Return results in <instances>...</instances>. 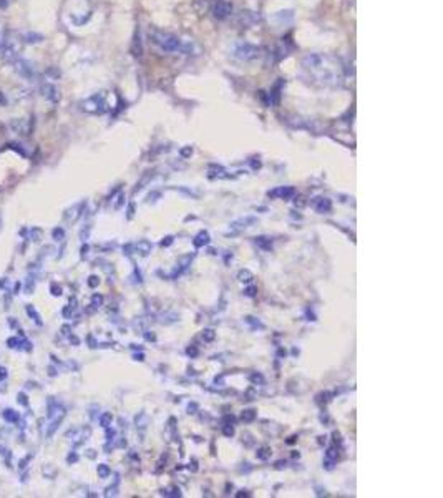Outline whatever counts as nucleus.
Wrapping results in <instances>:
<instances>
[{
    "instance_id": "47",
    "label": "nucleus",
    "mask_w": 443,
    "mask_h": 498,
    "mask_svg": "<svg viewBox=\"0 0 443 498\" xmlns=\"http://www.w3.org/2000/svg\"><path fill=\"white\" fill-rule=\"evenodd\" d=\"M98 284H100V279H98L97 276H90L88 277V286L90 287H97Z\"/></svg>"
},
{
    "instance_id": "45",
    "label": "nucleus",
    "mask_w": 443,
    "mask_h": 498,
    "mask_svg": "<svg viewBox=\"0 0 443 498\" xmlns=\"http://www.w3.org/2000/svg\"><path fill=\"white\" fill-rule=\"evenodd\" d=\"M50 291H52L53 296H62V287L58 284H52L50 286Z\"/></svg>"
},
{
    "instance_id": "8",
    "label": "nucleus",
    "mask_w": 443,
    "mask_h": 498,
    "mask_svg": "<svg viewBox=\"0 0 443 498\" xmlns=\"http://www.w3.org/2000/svg\"><path fill=\"white\" fill-rule=\"evenodd\" d=\"M232 10H234V5H232L231 0H214V3L211 5L213 17L216 20H226L232 15Z\"/></svg>"
},
{
    "instance_id": "9",
    "label": "nucleus",
    "mask_w": 443,
    "mask_h": 498,
    "mask_svg": "<svg viewBox=\"0 0 443 498\" xmlns=\"http://www.w3.org/2000/svg\"><path fill=\"white\" fill-rule=\"evenodd\" d=\"M40 93L45 100H48L50 103L57 105L60 102V90L53 85V81H48V80H43L40 83Z\"/></svg>"
},
{
    "instance_id": "14",
    "label": "nucleus",
    "mask_w": 443,
    "mask_h": 498,
    "mask_svg": "<svg viewBox=\"0 0 443 498\" xmlns=\"http://www.w3.org/2000/svg\"><path fill=\"white\" fill-rule=\"evenodd\" d=\"M8 130L15 135H29L30 125L25 118H17V120H12L10 123H8Z\"/></svg>"
},
{
    "instance_id": "58",
    "label": "nucleus",
    "mask_w": 443,
    "mask_h": 498,
    "mask_svg": "<svg viewBox=\"0 0 443 498\" xmlns=\"http://www.w3.org/2000/svg\"><path fill=\"white\" fill-rule=\"evenodd\" d=\"M196 409H198V405H196V404H189L188 405V410H189L188 414H191V410H196Z\"/></svg>"
},
{
    "instance_id": "42",
    "label": "nucleus",
    "mask_w": 443,
    "mask_h": 498,
    "mask_svg": "<svg viewBox=\"0 0 443 498\" xmlns=\"http://www.w3.org/2000/svg\"><path fill=\"white\" fill-rule=\"evenodd\" d=\"M88 234H90V225H86L83 230L80 231V239L81 241H86V239H88Z\"/></svg>"
},
{
    "instance_id": "56",
    "label": "nucleus",
    "mask_w": 443,
    "mask_h": 498,
    "mask_svg": "<svg viewBox=\"0 0 443 498\" xmlns=\"http://www.w3.org/2000/svg\"><path fill=\"white\" fill-rule=\"evenodd\" d=\"M133 213H135V208H133V204H130V208H128V219L133 218Z\"/></svg>"
},
{
    "instance_id": "1",
    "label": "nucleus",
    "mask_w": 443,
    "mask_h": 498,
    "mask_svg": "<svg viewBox=\"0 0 443 498\" xmlns=\"http://www.w3.org/2000/svg\"><path fill=\"white\" fill-rule=\"evenodd\" d=\"M304 73L314 85L335 86L342 80L340 67L334 57L324 53H309L300 62Z\"/></svg>"
},
{
    "instance_id": "52",
    "label": "nucleus",
    "mask_w": 443,
    "mask_h": 498,
    "mask_svg": "<svg viewBox=\"0 0 443 498\" xmlns=\"http://www.w3.org/2000/svg\"><path fill=\"white\" fill-rule=\"evenodd\" d=\"M5 105H7V97H5V93L0 90V107H5Z\"/></svg>"
},
{
    "instance_id": "22",
    "label": "nucleus",
    "mask_w": 443,
    "mask_h": 498,
    "mask_svg": "<svg viewBox=\"0 0 443 498\" xmlns=\"http://www.w3.org/2000/svg\"><path fill=\"white\" fill-rule=\"evenodd\" d=\"M2 417H3V420H5L7 423H13V425H17V423L20 422V415H18V412H15V410H12V409H5V410H3Z\"/></svg>"
},
{
    "instance_id": "13",
    "label": "nucleus",
    "mask_w": 443,
    "mask_h": 498,
    "mask_svg": "<svg viewBox=\"0 0 443 498\" xmlns=\"http://www.w3.org/2000/svg\"><path fill=\"white\" fill-rule=\"evenodd\" d=\"M90 433H91L90 427H80V428H73V430H70L67 433V437L70 438L73 445H81L90 438Z\"/></svg>"
},
{
    "instance_id": "32",
    "label": "nucleus",
    "mask_w": 443,
    "mask_h": 498,
    "mask_svg": "<svg viewBox=\"0 0 443 498\" xmlns=\"http://www.w3.org/2000/svg\"><path fill=\"white\" fill-rule=\"evenodd\" d=\"M97 472H98V477L100 478H108L110 475H111V470H110L108 465H105V463H100L98 465Z\"/></svg>"
},
{
    "instance_id": "59",
    "label": "nucleus",
    "mask_w": 443,
    "mask_h": 498,
    "mask_svg": "<svg viewBox=\"0 0 443 498\" xmlns=\"http://www.w3.org/2000/svg\"><path fill=\"white\" fill-rule=\"evenodd\" d=\"M145 337H146V339H148V341H154V334H148V332H146Z\"/></svg>"
},
{
    "instance_id": "55",
    "label": "nucleus",
    "mask_w": 443,
    "mask_h": 498,
    "mask_svg": "<svg viewBox=\"0 0 443 498\" xmlns=\"http://www.w3.org/2000/svg\"><path fill=\"white\" fill-rule=\"evenodd\" d=\"M8 5H10V0H0V8H7Z\"/></svg>"
},
{
    "instance_id": "44",
    "label": "nucleus",
    "mask_w": 443,
    "mask_h": 498,
    "mask_svg": "<svg viewBox=\"0 0 443 498\" xmlns=\"http://www.w3.org/2000/svg\"><path fill=\"white\" fill-rule=\"evenodd\" d=\"M251 382H254V383H264V377L261 376V374H253V376H251Z\"/></svg>"
},
{
    "instance_id": "16",
    "label": "nucleus",
    "mask_w": 443,
    "mask_h": 498,
    "mask_svg": "<svg viewBox=\"0 0 443 498\" xmlns=\"http://www.w3.org/2000/svg\"><path fill=\"white\" fill-rule=\"evenodd\" d=\"M86 206V203L83 201V203H78V204H75V206H72V208H68L65 214H63V219H65L67 223H75L76 219H78L81 214H83V209Z\"/></svg>"
},
{
    "instance_id": "29",
    "label": "nucleus",
    "mask_w": 443,
    "mask_h": 498,
    "mask_svg": "<svg viewBox=\"0 0 443 498\" xmlns=\"http://www.w3.org/2000/svg\"><path fill=\"white\" fill-rule=\"evenodd\" d=\"M253 272L249 271V269H241L239 272H237V279H239L241 282H251L253 281Z\"/></svg>"
},
{
    "instance_id": "57",
    "label": "nucleus",
    "mask_w": 443,
    "mask_h": 498,
    "mask_svg": "<svg viewBox=\"0 0 443 498\" xmlns=\"http://www.w3.org/2000/svg\"><path fill=\"white\" fill-rule=\"evenodd\" d=\"M7 287V279L3 277V279H0V289H5Z\"/></svg>"
},
{
    "instance_id": "28",
    "label": "nucleus",
    "mask_w": 443,
    "mask_h": 498,
    "mask_svg": "<svg viewBox=\"0 0 443 498\" xmlns=\"http://www.w3.org/2000/svg\"><path fill=\"white\" fill-rule=\"evenodd\" d=\"M103 296L102 294H93V298H91V307H90V312H91V310H97L98 307H102V306H103Z\"/></svg>"
},
{
    "instance_id": "15",
    "label": "nucleus",
    "mask_w": 443,
    "mask_h": 498,
    "mask_svg": "<svg viewBox=\"0 0 443 498\" xmlns=\"http://www.w3.org/2000/svg\"><path fill=\"white\" fill-rule=\"evenodd\" d=\"M269 198H279V199H291L295 196V190L292 186H279L276 190H271L267 193Z\"/></svg>"
},
{
    "instance_id": "38",
    "label": "nucleus",
    "mask_w": 443,
    "mask_h": 498,
    "mask_svg": "<svg viewBox=\"0 0 443 498\" xmlns=\"http://www.w3.org/2000/svg\"><path fill=\"white\" fill-rule=\"evenodd\" d=\"M214 337H216V332H214L213 329H204V331H203V339L206 341V342L214 341Z\"/></svg>"
},
{
    "instance_id": "7",
    "label": "nucleus",
    "mask_w": 443,
    "mask_h": 498,
    "mask_svg": "<svg viewBox=\"0 0 443 498\" xmlns=\"http://www.w3.org/2000/svg\"><path fill=\"white\" fill-rule=\"evenodd\" d=\"M12 68H13V72L17 73L20 78H24L27 81H32V80H35L37 78V70H35V67L32 65V63L29 60H24V58H20L18 57L15 62H12L10 63Z\"/></svg>"
},
{
    "instance_id": "39",
    "label": "nucleus",
    "mask_w": 443,
    "mask_h": 498,
    "mask_svg": "<svg viewBox=\"0 0 443 498\" xmlns=\"http://www.w3.org/2000/svg\"><path fill=\"white\" fill-rule=\"evenodd\" d=\"M254 419H256V410L249 409V410H244V412H243V420H244V422H253Z\"/></svg>"
},
{
    "instance_id": "5",
    "label": "nucleus",
    "mask_w": 443,
    "mask_h": 498,
    "mask_svg": "<svg viewBox=\"0 0 443 498\" xmlns=\"http://www.w3.org/2000/svg\"><path fill=\"white\" fill-rule=\"evenodd\" d=\"M80 107L83 112L91 113V115H103V113H107L110 110L108 100H107V91H98V93L85 98L83 102L80 103Z\"/></svg>"
},
{
    "instance_id": "60",
    "label": "nucleus",
    "mask_w": 443,
    "mask_h": 498,
    "mask_svg": "<svg viewBox=\"0 0 443 498\" xmlns=\"http://www.w3.org/2000/svg\"><path fill=\"white\" fill-rule=\"evenodd\" d=\"M68 462H76V455H70V457H68Z\"/></svg>"
},
{
    "instance_id": "53",
    "label": "nucleus",
    "mask_w": 443,
    "mask_h": 498,
    "mask_svg": "<svg viewBox=\"0 0 443 498\" xmlns=\"http://www.w3.org/2000/svg\"><path fill=\"white\" fill-rule=\"evenodd\" d=\"M304 204H305L304 198H300V196H299V198H295V206H297V208H302Z\"/></svg>"
},
{
    "instance_id": "35",
    "label": "nucleus",
    "mask_w": 443,
    "mask_h": 498,
    "mask_svg": "<svg viewBox=\"0 0 443 498\" xmlns=\"http://www.w3.org/2000/svg\"><path fill=\"white\" fill-rule=\"evenodd\" d=\"M118 483H120V480H118V475H116V478H115V483H113L111 487H108V488H107V492H105V495H107V497H115L116 493H118Z\"/></svg>"
},
{
    "instance_id": "46",
    "label": "nucleus",
    "mask_w": 443,
    "mask_h": 498,
    "mask_svg": "<svg viewBox=\"0 0 443 498\" xmlns=\"http://www.w3.org/2000/svg\"><path fill=\"white\" fill-rule=\"evenodd\" d=\"M173 241H175V237H173V236H166V237H164V239L161 241V246H163V248H168V246H171V244H173Z\"/></svg>"
},
{
    "instance_id": "6",
    "label": "nucleus",
    "mask_w": 443,
    "mask_h": 498,
    "mask_svg": "<svg viewBox=\"0 0 443 498\" xmlns=\"http://www.w3.org/2000/svg\"><path fill=\"white\" fill-rule=\"evenodd\" d=\"M232 57L239 62H254L262 57V50L248 42H237L232 47Z\"/></svg>"
},
{
    "instance_id": "19",
    "label": "nucleus",
    "mask_w": 443,
    "mask_h": 498,
    "mask_svg": "<svg viewBox=\"0 0 443 498\" xmlns=\"http://www.w3.org/2000/svg\"><path fill=\"white\" fill-rule=\"evenodd\" d=\"M153 244L148 239H141L138 243H133V253H140L141 256H148L151 253Z\"/></svg>"
},
{
    "instance_id": "49",
    "label": "nucleus",
    "mask_w": 443,
    "mask_h": 498,
    "mask_svg": "<svg viewBox=\"0 0 443 498\" xmlns=\"http://www.w3.org/2000/svg\"><path fill=\"white\" fill-rule=\"evenodd\" d=\"M131 279H133L135 284H136V282H138V284H141V274H140V271L136 268H135V274L131 276Z\"/></svg>"
},
{
    "instance_id": "51",
    "label": "nucleus",
    "mask_w": 443,
    "mask_h": 498,
    "mask_svg": "<svg viewBox=\"0 0 443 498\" xmlns=\"http://www.w3.org/2000/svg\"><path fill=\"white\" fill-rule=\"evenodd\" d=\"M7 376H8V372H7V369L5 367H0V381H5V379H7Z\"/></svg>"
},
{
    "instance_id": "36",
    "label": "nucleus",
    "mask_w": 443,
    "mask_h": 498,
    "mask_svg": "<svg viewBox=\"0 0 443 498\" xmlns=\"http://www.w3.org/2000/svg\"><path fill=\"white\" fill-rule=\"evenodd\" d=\"M52 237L55 241H63L65 239V231H63V228H55V230L52 231Z\"/></svg>"
},
{
    "instance_id": "10",
    "label": "nucleus",
    "mask_w": 443,
    "mask_h": 498,
    "mask_svg": "<svg viewBox=\"0 0 443 498\" xmlns=\"http://www.w3.org/2000/svg\"><path fill=\"white\" fill-rule=\"evenodd\" d=\"M256 223V218L254 216H244V218H239V219H236V221H232L231 223V226H229V231L226 232L227 236H236V234H239L241 231H244V230H248L249 226H253Z\"/></svg>"
},
{
    "instance_id": "20",
    "label": "nucleus",
    "mask_w": 443,
    "mask_h": 498,
    "mask_svg": "<svg viewBox=\"0 0 443 498\" xmlns=\"http://www.w3.org/2000/svg\"><path fill=\"white\" fill-rule=\"evenodd\" d=\"M20 40H22V42H25V43H29V45H34V43L42 42L43 35L37 34V32H24V34H22V37H20Z\"/></svg>"
},
{
    "instance_id": "11",
    "label": "nucleus",
    "mask_w": 443,
    "mask_h": 498,
    "mask_svg": "<svg viewBox=\"0 0 443 498\" xmlns=\"http://www.w3.org/2000/svg\"><path fill=\"white\" fill-rule=\"evenodd\" d=\"M7 345H8V349L24 350V352H30V350L34 349V347H32V342L27 339L24 334H22V331H20V334H18V336L7 339Z\"/></svg>"
},
{
    "instance_id": "21",
    "label": "nucleus",
    "mask_w": 443,
    "mask_h": 498,
    "mask_svg": "<svg viewBox=\"0 0 443 498\" xmlns=\"http://www.w3.org/2000/svg\"><path fill=\"white\" fill-rule=\"evenodd\" d=\"M209 241H211V236H209L208 231H199L196 237L193 239V244L194 248H203V246H208Z\"/></svg>"
},
{
    "instance_id": "34",
    "label": "nucleus",
    "mask_w": 443,
    "mask_h": 498,
    "mask_svg": "<svg viewBox=\"0 0 443 498\" xmlns=\"http://www.w3.org/2000/svg\"><path fill=\"white\" fill-rule=\"evenodd\" d=\"M161 495H164V497H181V490L178 487H171V488H166V490H163Z\"/></svg>"
},
{
    "instance_id": "41",
    "label": "nucleus",
    "mask_w": 443,
    "mask_h": 498,
    "mask_svg": "<svg viewBox=\"0 0 443 498\" xmlns=\"http://www.w3.org/2000/svg\"><path fill=\"white\" fill-rule=\"evenodd\" d=\"M0 455L5 459V462H7L8 467H12V465H10V452H8L5 447H2V445H0Z\"/></svg>"
},
{
    "instance_id": "27",
    "label": "nucleus",
    "mask_w": 443,
    "mask_h": 498,
    "mask_svg": "<svg viewBox=\"0 0 443 498\" xmlns=\"http://www.w3.org/2000/svg\"><path fill=\"white\" fill-rule=\"evenodd\" d=\"M131 53H133L135 57H141V53H143V47H141V40H140V32H136V35H135Z\"/></svg>"
},
{
    "instance_id": "33",
    "label": "nucleus",
    "mask_w": 443,
    "mask_h": 498,
    "mask_svg": "<svg viewBox=\"0 0 443 498\" xmlns=\"http://www.w3.org/2000/svg\"><path fill=\"white\" fill-rule=\"evenodd\" d=\"M111 420H113V415L110 412H105V414H102V417H100V425H102L103 428H107V427L111 425Z\"/></svg>"
},
{
    "instance_id": "24",
    "label": "nucleus",
    "mask_w": 443,
    "mask_h": 498,
    "mask_svg": "<svg viewBox=\"0 0 443 498\" xmlns=\"http://www.w3.org/2000/svg\"><path fill=\"white\" fill-rule=\"evenodd\" d=\"M76 309H78V306H76V299L75 298H72L70 299V303H68V306H65L62 310V316L65 317V319H72L73 317V314L76 312Z\"/></svg>"
},
{
    "instance_id": "37",
    "label": "nucleus",
    "mask_w": 443,
    "mask_h": 498,
    "mask_svg": "<svg viewBox=\"0 0 443 498\" xmlns=\"http://www.w3.org/2000/svg\"><path fill=\"white\" fill-rule=\"evenodd\" d=\"M246 322L251 324V327H253V329H264V324L259 322L256 317H251V316H248V317H246Z\"/></svg>"
},
{
    "instance_id": "17",
    "label": "nucleus",
    "mask_w": 443,
    "mask_h": 498,
    "mask_svg": "<svg viewBox=\"0 0 443 498\" xmlns=\"http://www.w3.org/2000/svg\"><path fill=\"white\" fill-rule=\"evenodd\" d=\"M337 459H339V452H337V447L335 444L332 447H329L327 452H326V459H324V468L326 470H332L334 465L337 463Z\"/></svg>"
},
{
    "instance_id": "3",
    "label": "nucleus",
    "mask_w": 443,
    "mask_h": 498,
    "mask_svg": "<svg viewBox=\"0 0 443 498\" xmlns=\"http://www.w3.org/2000/svg\"><path fill=\"white\" fill-rule=\"evenodd\" d=\"M65 415H67L65 405H63L58 399H55V397H48V400H47V432H45L47 438L53 437V433L57 432L58 427L62 425Z\"/></svg>"
},
{
    "instance_id": "23",
    "label": "nucleus",
    "mask_w": 443,
    "mask_h": 498,
    "mask_svg": "<svg viewBox=\"0 0 443 498\" xmlns=\"http://www.w3.org/2000/svg\"><path fill=\"white\" fill-rule=\"evenodd\" d=\"M25 312H27V316H29L32 321H34L37 326H42L43 321H42V316H40L38 312H37V309L34 307L32 304H27L25 306Z\"/></svg>"
},
{
    "instance_id": "25",
    "label": "nucleus",
    "mask_w": 443,
    "mask_h": 498,
    "mask_svg": "<svg viewBox=\"0 0 443 498\" xmlns=\"http://www.w3.org/2000/svg\"><path fill=\"white\" fill-rule=\"evenodd\" d=\"M254 243L259 246L264 251H271L272 249V237L269 236H258L254 237Z\"/></svg>"
},
{
    "instance_id": "2",
    "label": "nucleus",
    "mask_w": 443,
    "mask_h": 498,
    "mask_svg": "<svg viewBox=\"0 0 443 498\" xmlns=\"http://www.w3.org/2000/svg\"><path fill=\"white\" fill-rule=\"evenodd\" d=\"M149 42H151L158 50H161L163 53H183V55H196L201 53V47L193 40H183L181 37H178L175 34H170V32H163L158 29H151L148 32Z\"/></svg>"
},
{
    "instance_id": "50",
    "label": "nucleus",
    "mask_w": 443,
    "mask_h": 498,
    "mask_svg": "<svg viewBox=\"0 0 443 498\" xmlns=\"http://www.w3.org/2000/svg\"><path fill=\"white\" fill-rule=\"evenodd\" d=\"M186 352H188V355H191V357H196V355H198V349H196L194 345H191L186 349Z\"/></svg>"
},
{
    "instance_id": "61",
    "label": "nucleus",
    "mask_w": 443,
    "mask_h": 498,
    "mask_svg": "<svg viewBox=\"0 0 443 498\" xmlns=\"http://www.w3.org/2000/svg\"><path fill=\"white\" fill-rule=\"evenodd\" d=\"M135 359H136V360H145V355H143V354H140V355H135Z\"/></svg>"
},
{
    "instance_id": "43",
    "label": "nucleus",
    "mask_w": 443,
    "mask_h": 498,
    "mask_svg": "<svg viewBox=\"0 0 443 498\" xmlns=\"http://www.w3.org/2000/svg\"><path fill=\"white\" fill-rule=\"evenodd\" d=\"M18 402H20L24 407H29V397H27L24 392H20V394H18Z\"/></svg>"
},
{
    "instance_id": "26",
    "label": "nucleus",
    "mask_w": 443,
    "mask_h": 498,
    "mask_svg": "<svg viewBox=\"0 0 443 498\" xmlns=\"http://www.w3.org/2000/svg\"><path fill=\"white\" fill-rule=\"evenodd\" d=\"M135 422H136V428H138L140 432H145L146 427H148V415H146L145 412H140L138 415H136Z\"/></svg>"
},
{
    "instance_id": "40",
    "label": "nucleus",
    "mask_w": 443,
    "mask_h": 498,
    "mask_svg": "<svg viewBox=\"0 0 443 498\" xmlns=\"http://www.w3.org/2000/svg\"><path fill=\"white\" fill-rule=\"evenodd\" d=\"M222 433H224L226 437H232L234 435V427H232V422L229 423H224V427H222Z\"/></svg>"
},
{
    "instance_id": "30",
    "label": "nucleus",
    "mask_w": 443,
    "mask_h": 498,
    "mask_svg": "<svg viewBox=\"0 0 443 498\" xmlns=\"http://www.w3.org/2000/svg\"><path fill=\"white\" fill-rule=\"evenodd\" d=\"M271 455H272V452L269 447H261V449H258V452H256V457H258L259 460H267V459H271Z\"/></svg>"
},
{
    "instance_id": "31",
    "label": "nucleus",
    "mask_w": 443,
    "mask_h": 498,
    "mask_svg": "<svg viewBox=\"0 0 443 498\" xmlns=\"http://www.w3.org/2000/svg\"><path fill=\"white\" fill-rule=\"evenodd\" d=\"M111 201H113V204H111L113 209L120 208L121 204L125 203V201H123V193H121V191H116V194H111Z\"/></svg>"
},
{
    "instance_id": "54",
    "label": "nucleus",
    "mask_w": 443,
    "mask_h": 498,
    "mask_svg": "<svg viewBox=\"0 0 443 498\" xmlns=\"http://www.w3.org/2000/svg\"><path fill=\"white\" fill-rule=\"evenodd\" d=\"M88 249H90V246L88 244H85L83 248H81V258H86V254H88Z\"/></svg>"
},
{
    "instance_id": "4",
    "label": "nucleus",
    "mask_w": 443,
    "mask_h": 498,
    "mask_svg": "<svg viewBox=\"0 0 443 498\" xmlns=\"http://www.w3.org/2000/svg\"><path fill=\"white\" fill-rule=\"evenodd\" d=\"M20 52H22V40L17 35L7 34L3 37V40H0V53H2V58L7 63L15 62L20 57Z\"/></svg>"
},
{
    "instance_id": "12",
    "label": "nucleus",
    "mask_w": 443,
    "mask_h": 498,
    "mask_svg": "<svg viewBox=\"0 0 443 498\" xmlns=\"http://www.w3.org/2000/svg\"><path fill=\"white\" fill-rule=\"evenodd\" d=\"M193 258H194V254L181 256V258L178 259L175 269H173V271L168 274V277H170V279H176V277H180L185 271H188V268L191 266V261H193Z\"/></svg>"
},
{
    "instance_id": "48",
    "label": "nucleus",
    "mask_w": 443,
    "mask_h": 498,
    "mask_svg": "<svg viewBox=\"0 0 443 498\" xmlns=\"http://www.w3.org/2000/svg\"><path fill=\"white\" fill-rule=\"evenodd\" d=\"M256 292H258V289H256L254 286H251V287H248V289L244 291V296H248V298H254Z\"/></svg>"
},
{
    "instance_id": "18",
    "label": "nucleus",
    "mask_w": 443,
    "mask_h": 498,
    "mask_svg": "<svg viewBox=\"0 0 443 498\" xmlns=\"http://www.w3.org/2000/svg\"><path fill=\"white\" fill-rule=\"evenodd\" d=\"M312 206L314 209H316L317 213H321V214H326V213H331V209H332V201L331 199H327V198H314L312 201Z\"/></svg>"
}]
</instances>
